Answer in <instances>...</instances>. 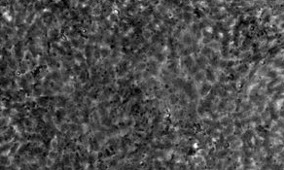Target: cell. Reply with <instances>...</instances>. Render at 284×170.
I'll list each match as a JSON object with an SVG mask.
<instances>
[{"mask_svg": "<svg viewBox=\"0 0 284 170\" xmlns=\"http://www.w3.org/2000/svg\"><path fill=\"white\" fill-rule=\"evenodd\" d=\"M108 19H109V21H110L111 23L118 21V19H119V16H118L117 12H116V11L111 12V14L109 15V17H108Z\"/></svg>", "mask_w": 284, "mask_h": 170, "instance_id": "9c48e42d", "label": "cell"}, {"mask_svg": "<svg viewBox=\"0 0 284 170\" xmlns=\"http://www.w3.org/2000/svg\"><path fill=\"white\" fill-rule=\"evenodd\" d=\"M100 50V55H101V58H103L105 60V58H108L111 55V49L110 48H108V47H102L101 49H99Z\"/></svg>", "mask_w": 284, "mask_h": 170, "instance_id": "3957f363", "label": "cell"}, {"mask_svg": "<svg viewBox=\"0 0 284 170\" xmlns=\"http://www.w3.org/2000/svg\"><path fill=\"white\" fill-rule=\"evenodd\" d=\"M153 58H154L159 63H164L165 60H167V56H165L164 54H162V52H160V53H155L154 56H153Z\"/></svg>", "mask_w": 284, "mask_h": 170, "instance_id": "7a4b0ae2", "label": "cell"}, {"mask_svg": "<svg viewBox=\"0 0 284 170\" xmlns=\"http://www.w3.org/2000/svg\"><path fill=\"white\" fill-rule=\"evenodd\" d=\"M74 58H75V60L77 61L78 63H85V56L83 55L81 52H77V53H75V55H74Z\"/></svg>", "mask_w": 284, "mask_h": 170, "instance_id": "5b68a950", "label": "cell"}, {"mask_svg": "<svg viewBox=\"0 0 284 170\" xmlns=\"http://www.w3.org/2000/svg\"><path fill=\"white\" fill-rule=\"evenodd\" d=\"M100 124L105 127H111L112 126V118L107 117V116H104V117H101L100 119Z\"/></svg>", "mask_w": 284, "mask_h": 170, "instance_id": "6da1fadb", "label": "cell"}, {"mask_svg": "<svg viewBox=\"0 0 284 170\" xmlns=\"http://www.w3.org/2000/svg\"><path fill=\"white\" fill-rule=\"evenodd\" d=\"M38 104L39 105H41L42 107H47V106H49V104H50V101H49V99L48 98H45V97H43V98H39L38 99Z\"/></svg>", "mask_w": 284, "mask_h": 170, "instance_id": "30bf717a", "label": "cell"}, {"mask_svg": "<svg viewBox=\"0 0 284 170\" xmlns=\"http://www.w3.org/2000/svg\"><path fill=\"white\" fill-rule=\"evenodd\" d=\"M48 157H49V159H53V161H56V159L58 157V153L56 152V150H51L48 154Z\"/></svg>", "mask_w": 284, "mask_h": 170, "instance_id": "8fae6325", "label": "cell"}, {"mask_svg": "<svg viewBox=\"0 0 284 170\" xmlns=\"http://www.w3.org/2000/svg\"><path fill=\"white\" fill-rule=\"evenodd\" d=\"M147 67H148L147 63L145 62V61H140V62H138L136 66H135V69H136V71H138V72H143V71L146 70Z\"/></svg>", "mask_w": 284, "mask_h": 170, "instance_id": "8992f818", "label": "cell"}, {"mask_svg": "<svg viewBox=\"0 0 284 170\" xmlns=\"http://www.w3.org/2000/svg\"><path fill=\"white\" fill-rule=\"evenodd\" d=\"M152 31L151 30H149V29H144V30L142 31V37L145 39V40H147V39H150L152 37Z\"/></svg>", "mask_w": 284, "mask_h": 170, "instance_id": "7c38bea8", "label": "cell"}, {"mask_svg": "<svg viewBox=\"0 0 284 170\" xmlns=\"http://www.w3.org/2000/svg\"><path fill=\"white\" fill-rule=\"evenodd\" d=\"M101 13H102V7L99 6V5H96L95 7H93L92 8V14L93 15V16H95V17H98V16H100Z\"/></svg>", "mask_w": 284, "mask_h": 170, "instance_id": "52a82bcc", "label": "cell"}, {"mask_svg": "<svg viewBox=\"0 0 284 170\" xmlns=\"http://www.w3.org/2000/svg\"><path fill=\"white\" fill-rule=\"evenodd\" d=\"M58 138L55 137L54 139H52L51 140V143H50V147H51V149L52 150H56V148H58Z\"/></svg>", "mask_w": 284, "mask_h": 170, "instance_id": "4fadbf2b", "label": "cell"}, {"mask_svg": "<svg viewBox=\"0 0 284 170\" xmlns=\"http://www.w3.org/2000/svg\"><path fill=\"white\" fill-rule=\"evenodd\" d=\"M19 70H21V73H28V70H29V66H28V63L26 62V61H23L19 64Z\"/></svg>", "mask_w": 284, "mask_h": 170, "instance_id": "ba28073f", "label": "cell"}, {"mask_svg": "<svg viewBox=\"0 0 284 170\" xmlns=\"http://www.w3.org/2000/svg\"><path fill=\"white\" fill-rule=\"evenodd\" d=\"M169 104L171 105V106H174V105L178 104L179 98H178V96H177L176 94H174V93H171V94H169Z\"/></svg>", "mask_w": 284, "mask_h": 170, "instance_id": "277c9868", "label": "cell"}, {"mask_svg": "<svg viewBox=\"0 0 284 170\" xmlns=\"http://www.w3.org/2000/svg\"><path fill=\"white\" fill-rule=\"evenodd\" d=\"M183 63L186 66H191L193 64V62H192V58H191V56H186V58L183 60Z\"/></svg>", "mask_w": 284, "mask_h": 170, "instance_id": "2e32d148", "label": "cell"}, {"mask_svg": "<svg viewBox=\"0 0 284 170\" xmlns=\"http://www.w3.org/2000/svg\"><path fill=\"white\" fill-rule=\"evenodd\" d=\"M26 79L29 84H32L34 82V77H33V75H32L31 72H28L26 74Z\"/></svg>", "mask_w": 284, "mask_h": 170, "instance_id": "5bb4252c", "label": "cell"}, {"mask_svg": "<svg viewBox=\"0 0 284 170\" xmlns=\"http://www.w3.org/2000/svg\"><path fill=\"white\" fill-rule=\"evenodd\" d=\"M183 15H184V16H183V19H185V21H187V23H188L189 21H191V19H192L191 14H189V13H184Z\"/></svg>", "mask_w": 284, "mask_h": 170, "instance_id": "e0dca14e", "label": "cell"}, {"mask_svg": "<svg viewBox=\"0 0 284 170\" xmlns=\"http://www.w3.org/2000/svg\"><path fill=\"white\" fill-rule=\"evenodd\" d=\"M191 42H192L191 36L189 34H185L183 36V43L186 44V45H189V44H191Z\"/></svg>", "mask_w": 284, "mask_h": 170, "instance_id": "9a60e30c", "label": "cell"}]
</instances>
